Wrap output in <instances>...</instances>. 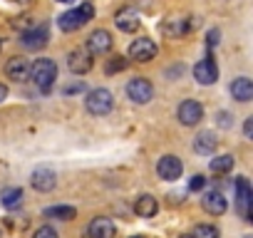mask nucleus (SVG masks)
I'll return each instance as SVG.
<instances>
[{
    "label": "nucleus",
    "mask_w": 253,
    "mask_h": 238,
    "mask_svg": "<svg viewBox=\"0 0 253 238\" xmlns=\"http://www.w3.org/2000/svg\"><path fill=\"white\" fill-rule=\"evenodd\" d=\"M92 18H94V5H92V3H82L80 8L62 13L60 20H57V25H60V30L72 33V30H80V28H82L84 23H89Z\"/></svg>",
    "instance_id": "f257e3e1"
},
{
    "label": "nucleus",
    "mask_w": 253,
    "mask_h": 238,
    "mask_svg": "<svg viewBox=\"0 0 253 238\" xmlns=\"http://www.w3.org/2000/svg\"><path fill=\"white\" fill-rule=\"evenodd\" d=\"M28 75L33 77V82H35L42 92H47V89L52 87L55 77H57V65H55L52 60L42 57V60H35V65L30 67V72H28Z\"/></svg>",
    "instance_id": "f03ea898"
},
{
    "label": "nucleus",
    "mask_w": 253,
    "mask_h": 238,
    "mask_svg": "<svg viewBox=\"0 0 253 238\" xmlns=\"http://www.w3.org/2000/svg\"><path fill=\"white\" fill-rule=\"evenodd\" d=\"M84 104H87V112H89V114L102 117V114H109V112H112V107H114V97H112L109 89H94V92L87 94Z\"/></svg>",
    "instance_id": "7ed1b4c3"
},
{
    "label": "nucleus",
    "mask_w": 253,
    "mask_h": 238,
    "mask_svg": "<svg viewBox=\"0 0 253 238\" xmlns=\"http://www.w3.org/2000/svg\"><path fill=\"white\" fill-rule=\"evenodd\" d=\"M126 94H129V99L137 102V104H147L154 97V87H152L149 79L134 77V79H129V84H126Z\"/></svg>",
    "instance_id": "20e7f679"
},
{
    "label": "nucleus",
    "mask_w": 253,
    "mask_h": 238,
    "mask_svg": "<svg viewBox=\"0 0 253 238\" xmlns=\"http://www.w3.org/2000/svg\"><path fill=\"white\" fill-rule=\"evenodd\" d=\"M251 201H253L251 184L246 176H238L236 179V206H238V213L243 218H251Z\"/></svg>",
    "instance_id": "39448f33"
},
{
    "label": "nucleus",
    "mask_w": 253,
    "mask_h": 238,
    "mask_svg": "<svg viewBox=\"0 0 253 238\" xmlns=\"http://www.w3.org/2000/svg\"><path fill=\"white\" fill-rule=\"evenodd\" d=\"M204 119V107L196 102V99H186L179 104V122L184 127H194Z\"/></svg>",
    "instance_id": "423d86ee"
},
{
    "label": "nucleus",
    "mask_w": 253,
    "mask_h": 238,
    "mask_svg": "<svg viewBox=\"0 0 253 238\" xmlns=\"http://www.w3.org/2000/svg\"><path fill=\"white\" fill-rule=\"evenodd\" d=\"M157 171H159V176H162L164 181H176V179L181 176L184 166H181V159H179V157L167 154V157H162V159H159Z\"/></svg>",
    "instance_id": "0eeeda50"
},
{
    "label": "nucleus",
    "mask_w": 253,
    "mask_h": 238,
    "mask_svg": "<svg viewBox=\"0 0 253 238\" xmlns=\"http://www.w3.org/2000/svg\"><path fill=\"white\" fill-rule=\"evenodd\" d=\"M20 42H23V47H28V50H42L45 45H47V28L45 25H33L30 30H25L23 35H20Z\"/></svg>",
    "instance_id": "6e6552de"
},
{
    "label": "nucleus",
    "mask_w": 253,
    "mask_h": 238,
    "mask_svg": "<svg viewBox=\"0 0 253 238\" xmlns=\"http://www.w3.org/2000/svg\"><path fill=\"white\" fill-rule=\"evenodd\" d=\"M154 55H157V45L149 38H139L129 45V57L137 60V62H149Z\"/></svg>",
    "instance_id": "1a4fd4ad"
},
{
    "label": "nucleus",
    "mask_w": 253,
    "mask_h": 238,
    "mask_svg": "<svg viewBox=\"0 0 253 238\" xmlns=\"http://www.w3.org/2000/svg\"><path fill=\"white\" fill-rule=\"evenodd\" d=\"M194 77H196L199 84H213V82L218 79V67H216V62H213L211 57L196 62V65H194Z\"/></svg>",
    "instance_id": "9d476101"
},
{
    "label": "nucleus",
    "mask_w": 253,
    "mask_h": 238,
    "mask_svg": "<svg viewBox=\"0 0 253 238\" xmlns=\"http://www.w3.org/2000/svg\"><path fill=\"white\" fill-rule=\"evenodd\" d=\"M109 47H112V35L107 30H94L87 38V52L89 55H104V52H109Z\"/></svg>",
    "instance_id": "9b49d317"
},
{
    "label": "nucleus",
    "mask_w": 253,
    "mask_h": 238,
    "mask_svg": "<svg viewBox=\"0 0 253 238\" xmlns=\"http://www.w3.org/2000/svg\"><path fill=\"white\" fill-rule=\"evenodd\" d=\"M114 233H117L114 223L109 218H104V216L92 218V223L87 226V236L89 238H114Z\"/></svg>",
    "instance_id": "f8f14e48"
},
{
    "label": "nucleus",
    "mask_w": 253,
    "mask_h": 238,
    "mask_svg": "<svg viewBox=\"0 0 253 238\" xmlns=\"http://www.w3.org/2000/svg\"><path fill=\"white\" fill-rule=\"evenodd\" d=\"M67 65H70V70L75 75H84V72L92 70V55L87 50H75V52H70Z\"/></svg>",
    "instance_id": "ddd939ff"
},
{
    "label": "nucleus",
    "mask_w": 253,
    "mask_h": 238,
    "mask_svg": "<svg viewBox=\"0 0 253 238\" xmlns=\"http://www.w3.org/2000/svg\"><path fill=\"white\" fill-rule=\"evenodd\" d=\"M55 171L50 169V166H38L35 171H33V186L38 189V191H52L55 189Z\"/></svg>",
    "instance_id": "4468645a"
},
{
    "label": "nucleus",
    "mask_w": 253,
    "mask_h": 238,
    "mask_svg": "<svg viewBox=\"0 0 253 238\" xmlns=\"http://www.w3.org/2000/svg\"><path fill=\"white\" fill-rule=\"evenodd\" d=\"M201 206H204L206 213H211V216H221V213L226 211V198H223L221 191H209V194H204Z\"/></svg>",
    "instance_id": "2eb2a0df"
},
{
    "label": "nucleus",
    "mask_w": 253,
    "mask_h": 238,
    "mask_svg": "<svg viewBox=\"0 0 253 238\" xmlns=\"http://www.w3.org/2000/svg\"><path fill=\"white\" fill-rule=\"evenodd\" d=\"M114 23H117V28L124 30V33H134V30L139 28V18H137L134 8H124V10H119L117 18H114Z\"/></svg>",
    "instance_id": "dca6fc26"
},
{
    "label": "nucleus",
    "mask_w": 253,
    "mask_h": 238,
    "mask_svg": "<svg viewBox=\"0 0 253 238\" xmlns=\"http://www.w3.org/2000/svg\"><path fill=\"white\" fill-rule=\"evenodd\" d=\"M231 94H233V99H238V102H251V99H253V82H251L248 77L233 79Z\"/></svg>",
    "instance_id": "f3484780"
},
{
    "label": "nucleus",
    "mask_w": 253,
    "mask_h": 238,
    "mask_svg": "<svg viewBox=\"0 0 253 238\" xmlns=\"http://www.w3.org/2000/svg\"><path fill=\"white\" fill-rule=\"evenodd\" d=\"M196 28V20H167L164 25H162V30L169 35V38H181V35H186L189 30H194Z\"/></svg>",
    "instance_id": "a211bd4d"
},
{
    "label": "nucleus",
    "mask_w": 253,
    "mask_h": 238,
    "mask_svg": "<svg viewBox=\"0 0 253 238\" xmlns=\"http://www.w3.org/2000/svg\"><path fill=\"white\" fill-rule=\"evenodd\" d=\"M28 72H30V67H28V62H25L23 57H10L8 65H5V75H8L10 79L23 82V79H28Z\"/></svg>",
    "instance_id": "6ab92c4d"
},
{
    "label": "nucleus",
    "mask_w": 253,
    "mask_h": 238,
    "mask_svg": "<svg viewBox=\"0 0 253 238\" xmlns=\"http://www.w3.org/2000/svg\"><path fill=\"white\" fill-rule=\"evenodd\" d=\"M194 149H196L199 154H213V152H216V139H213V134H211V132H201V134H196V139H194Z\"/></svg>",
    "instance_id": "aec40b11"
},
{
    "label": "nucleus",
    "mask_w": 253,
    "mask_h": 238,
    "mask_svg": "<svg viewBox=\"0 0 253 238\" xmlns=\"http://www.w3.org/2000/svg\"><path fill=\"white\" fill-rule=\"evenodd\" d=\"M0 201H3L5 208H18L20 201H23V189H18V186L3 189V191H0Z\"/></svg>",
    "instance_id": "412c9836"
},
{
    "label": "nucleus",
    "mask_w": 253,
    "mask_h": 238,
    "mask_svg": "<svg viewBox=\"0 0 253 238\" xmlns=\"http://www.w3.org/2000/svg\"><path fill=\"white\" fill-rule=\"evenodd\" d=\"M157 208H159V203H157V198H154V196H139V198H137V203H134V211H137L139 216H144V218L154 216V213H157Z\"/></svg>",
    "instance_id": "4be33fe9"
},
{
    "label": "nucleus",
    "mask_w": 253,
    "mask_h": 238,
    "mask_svg": "<svg viewBox=\"0 0 253 238\" xmlns=\"http://www.w3.org/2000/svg\"><path fill=\"white\" fill-rule=\"evenodd\" d=\"M45 216H47V218L70 221V218H75V208H72V206H52V208H45Z\"/></svg>",
    "instance_id": "5701e85b"
},
{
    "label": "nucleus",
    "mask_w": 253,
    "mask_h": 238,
    "mask_svg": "<svg viewBox=\"0 0 253 238\" xmlns=\"http://www.w3.org/2000/svg\"><path fill=\"white\" fill-rule=\"evenodd\" d=\"M231 169H233V157L223 154V157L211 159V171H216V174H226V171H231Z\"/></svg>",
    "instance_id": "b1692460"
},
{
    "label": "nucleus",
    "mask_w": 253,
    "mask_h": 238,
    "mask_svg": "<svg viewBox=\"0 0 253 238\" xmlns=\"http://www.w3.org/2000/svg\"><path fill=\"white\" fill-rule=\"evenodd\" d=\"M194 238H218V228L201 223V226H196V228H194Z\"/></svg>",
    "instance_id": "393cba45"
},
{
    "label": "nucleus",
    "mask_w": 253,
    "mask_h": 238,
    "mask_svg": "<svg viewBox=\"0 0 253 238\" xmlns=\"http://www.w3.org/2000/svg\"><path fill=\"white\" fill-rule=\"evenodd\" d=\"M124 67H126V60H124V57H119V55H117V57H112V60H109L107 65H104V70H107V75H114V72H122Z\"/></svg>",
    "instance_id": "a878e982"
},
{
    "label": "nucleus",
    "mask_w": 253,
    "mask_h": 238,
    "mask_svg": "<svg viewBox=\"0 0 253 238\" xmlns=\"http://www.w3.org/2000/svg\"><path fill=\"white\" fill-rule=\"evenodd\" d=\"M33 238H60V236H57V231H55L52 226H42V228H38V231H35V236H33Z\"/></svg>",
    "instance_id": "bb28decb"
},
{
    "label": "nucleus",
    "mask_w": 253,
    "mask_h": 238,
    "mask_svg": "<svg viewBox=\"0 0 253 238\" xmlns=\"http://www.w3.org/2000/svg\"><path fill=\"white\" fill-rule=\"evenodd\" d=\"M204 184H206V179H204L201 174H196V176H191L189 189H191V191H199V189H204Z\"/></svg>",
    "instance_id": "cd10ccee"
},
{
    "label": "nucleus",
    "mask_w": 253,
    "mask_h": 238,
    "mask_svg": "<svg viewBox=\"0 0 253 238\" xmlns=\"http://www.w3.org/2000/svg\"><path fill=\"white\" fill-rule=\"evenodd\" d=\"M218 127L221 129H228L231 127V114L228 112H218Z\"/></svg>",
    "instance_id": "c85d7f7f"
},
{
    "label": "nucleus",
    "mask_w": 253,
    "mask_h": 238,
    "mask_svg": "<svg viewBox=\"0 0 253 238\" xmlns=\"http://www.w3.org/2000/svg\"><path fill=\"white\" fill-rule=\"evenodd\" d=\"M243 134H246V139H251V134H253V117H248V119H246V127H243Z\"/></svg>",
    "instance_id": "c756f323"
},
{
    "label": "nucleus",
    "mask_w": 253,
    "mask_h": 238,
    "mask_svg": "<svg viewBox=\"0 0 253 238\" xmlns=\"http://www.w3.org/2000/svg\"><path fill=\"white\" fill-rule=\"evenodd\" d=\"M218 38H221V33H218V30H211V33H209V45L216 47V45H218Z\"/></svg>",
    "instance_id": "7c9ffc66"
},
{
    "label": "nucleus",
    "mask_w": 253,
    "mask_h": 238,
    "mask_svg": "<svg viewBox=\"0 0 253 238\" xmlns=\"http://www.w3.org/2000/svg\"><path fill=\"white\" fill-rule=\"evenodd\" d=\"M5 97H8V87H5V84H0V102H3Z\"/></svg>",
    "instance_id": "2f4dec72"
},
{
    "label": "nucleus",
    "mask_w": 253,
    "mask_h": 238,
    "mask_svg": "<svg viewBox=\"0 0 253 238\" xmlns=\"http://www.w3.org/2000/svg\"><path fill=\"white\" fill-rule=\"evenodd\" d=\"M65 92H67V94H72V92H82V84H75V87H67Z\"/></svg>",
    "instance_id": "473e14b6"
},
{
    "label": "nucleus",
    "mask_w": 253,
    "mask_h": 238,
    "mask_svg": "<svg viewBox=\"0 0 253 238\" xmlns=\"http://www.w3.org/2000/svg\"><path fill=\"white\" fill-rule=\"evenodd\" d=\"M179 238H194V236H189V233H186V236H179Z\"/></svg>",
    "instance_id": "72a5a7b5"
},
{
    "label": "nucleus",
    "mask_w": 253,
    "mask_h": 238,
    "mask_svg": "<svg viewBox=\"0 0 253 238\" xmlns=\"http://www.w3.org/2000/svg\"><path fill=\"white\" fill-rule=\"evenodd\" d=\"M60 3H72V0H60Z\"/></svg>",
    "instance_id": "f704fd0d"
},
{
    "label": "nucleus",
    "mask_w": 253,
    "mask_h": 238,
    "mask_svg": "<svg viewBox=\"0 0 253 238\" xmlns=\"http://www.w3.org/2000/svg\"><path fill=\"white\" fill-rule=\"evenodd\" d=\"M18 3H30V0H18Z\"/></svg>",
    "instance_id": "c9c22d12"
},
{
    "label": "nucleus",
    "mask_w": 253,
    "mask_h": 238,
    "mask_svg": "<svg viewBox=\"0 0 253 238\" xmlns=\"http://www.w3.org/2000/svg\"><path fill=\"white\" fill-rule=\"evenodd\" d=\"M132 238H144V236H132Z\"/></svg>",
    "instance_id": "e433bc0d"
}]
</instances>
